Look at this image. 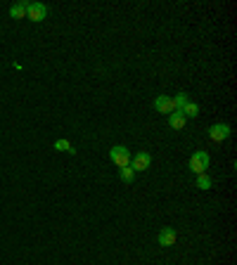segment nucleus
<instances>
[{"mask_svg":"<svg viewBox=\"0 0 237 265\" xmlns=\"http://www.w3.org/2000/svg\"><path fill=\"white\" fill-rule=\"evenodd\" d=\"M209 163H211V159H209V154L202 149V152H194L192 157H190V163H187V166H190V170H192L194 175H202V173H206Z\"/></svg>","mask_w":237,"mask_h":265,"instance_id":"nucleus-1","label":"nucleus"},{"mask_svg":"<svg viewBox=\"0 0 237 265\" xmlns=\"http://www.w3.org/2000/svg\"><path fill=\"white\" fill-rule=\"evenodd\" d=\"M130 157H133V154H130L128 147H123V145H114V147L109 149V159L114 161L118 168L128 166V163H130Z\"/></svg>","mask_w":237,"mask_h":265,"instance_id":"nucleus-2","label":"nucleus"},{"mask_svg":"<svg viewBox=\"0 0 237 265\" xmlns=\"http://www.w3.org/2000/svg\"><path fill=\"white\" fill-rule=\"evenodd\" d=\"M128 166L135 170V173H140V170H147V168L152 166L150 152H138V154H133V157H130V163H128Z\"/></svg>","mask_w":237,"mask_h":265,"instance_id":"nucleus-3","label":"nucleus"},{"mask_svg":"<svg viewBox=\"0 0 237 265\" xmlns=\"http://www.w3.org/2000/svg\"><path fill=\"white\" fill-rule=\"evenodd\" d=\"M26 19H31V21H43V19H48V5H45V2H29Z\"/></svg>","mask_w":237,"mask_h":265,"instance_id":"nucleus-4","label":"nucleus"},{"mask_svg":"<svg viewBox=\"0 0 237 265\" xmlns=\"http://www.w3.org/2000/svg\"><path fill=\"white\" fill-rule=\"evenodd\" d=\"M209 138L214 140V142H226L230 138V126L228 123H214V126L209 128Z\"/></svg>","mask_w":237,"mask_h":265,"instance_id":"nucleus-5","label":"nucleus"},{"mask_svg":"<svg viewBox=\"0 0 237 265\" xmlns=\"http://www.w3.org/2000/svg\"><path fill=\"white\" fill-rule=\"evenodd\" d=\"M176 239H178V234H176V230H173V227H162V230H159V234H157V242H159V246H173V244H176Z\"/></svg>","mask_w":237,"mask_h":265,"instance_id":"nucleus-6","label":"nucleus"},{"mask_svg":"<svg viewBox=\"0 0 237 265\" xmlns=\"http://www.w3.org/2000/svg\"><path fill=\"white\" fill-rule=\"evenodd\" d=\"M154 109H157L159 114H173V97L159 95L154 100Z\"/></svg>","mask_w":237,"mask_h":265,"instance_id":"nucleus-7","label":"nucleus"},{"mask_svg":"<svg viewBox=\"0 0 237 265\" xmlns=\"http://www.w3.org/2000/svg\"><path fill=\"white\" fill-rule=\"evenodd\" d=\"M26 10H29V2H17L10 7V17L12 19H26Z\"/></svg>","mask_w":237,"mask_h":265,"instance_id":"nucleus-8","label":"nucleus"},{"mask_svg":"<svg viewBox=\"0 0 237 265\" xmlns=\"http://www.w3.org/2000/svg\"><path fill=\"white\" fill-rule=\"evenodd\" d=\"M187 102H190V95H187V93H178V95L173 97V111L183 114V109H185Z\"/></svg>","mask_w":237,"mask_h":265,"instance_id":"nucleus-9","label":"nucleus"},{"mask_svg":"<svg viewBox=\"0 0 237 265\" xmlns=\"http://www.w3.org/2000/svg\"><path fill=\"white\" fill-rule=\"evenodd\" d=\"M169 126H171L173 130H183L185 128V116L183 114H178V111L169 114Z\"/></svg>","mask_w":237,"mask_h":265,"instance_id":"nucleus-10","label":"nucleus"},{"mask_svg":"<svg viewBox=\"0 0 237 265\" xmlns=\"http://www.w3.org/2000/svg\"><path fill=\"white\" fill-rule=\"evenodd\" d=\"M135 175H138V173L130 168V166H123V168H118V178L126 182V185H130V182L135 180Z\"/></svg>","mask_w":237,"mask_h":265,"instance_id":"nucleus-11","label":"nucleus"},{"mask_svg":"<svg viewBox=\"0 0 237 265\" xmlns=\"http://www.w3.org/2000/svg\"><path fill=\"white\" fill-rule=\"evenodd\" d=\"M183 116L185 118H197L199 116V105H194V102H187L183 109Z\"/></svg>","mask_w":237,"mask_h":265,"instance_id":"nucleus-12","label":"nucleus"},{"mask_svg":"<svg viewBox=\"0 0 237 265\" xmlns=\"http://www.w3.org/2000/svg\"><path fill=\"white\" fill-rule=\"evenodd\" d=\"M55 149H57V152H69V154H74L76 152L74 145H71L69 140H57V142H55Z\"/></svg>","mask_w":237,"mask_h":265,"instance_id":"nucleus-13","label":"nucleus"},{"mask_svg":"<svg viewBox=\"0 0 237 265\" xmlns=\"http://www.w3.org/2000/svg\"><path fill=\"white\" fill-rule=\"evenodd\" d=\"M211 185H214V182H211V178H209L206 173L197 175V187H199V190H211Z\"/></svg>","mask_w":237,"mask_h":265,"instance_id":"nucleus-14","label":"nucleus"}]
</instances>
